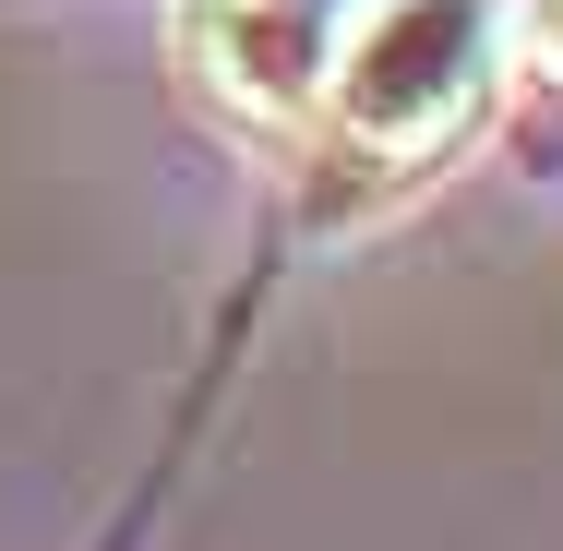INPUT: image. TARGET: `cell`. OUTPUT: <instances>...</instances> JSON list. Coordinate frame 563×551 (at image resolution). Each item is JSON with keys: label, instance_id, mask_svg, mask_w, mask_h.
Returning <instances> with one entry per match:
<instances>
[{"label": "cell", "instance_id": "obj_1", "mask_svg": "<svg viewBox=\"0 0 563 551\" xmlns=\"http://www.w3.org/2000/svg\"><path fill=\"white\" fill-rule=\"evenodd\" d=\"M504 85V0H384L324 73L312 132L347 156H444L492 120Z\"/></svg>", "mask_w": 563, "mask_h": 551}, {"label": "cell", "instance_id": "obj_3", "mask_svg": "<svg viewBox=\"0 0 563 551\" xmlns=\"http://www.w3.org/2000/svg\"><path fill=\"white\" fill-rule=\"evenodd\" d=\"M516 36H528V60L563 85V0H528V12H516Z\"/></svg>", "mask_w": 563, "mask_h": 551}, {"label": "cell", "instance_id": "obj_2", "mask_svg": "<svg viewBox=\"0 0 563 551\" xmlns=\"http://www.w3.org/2000/svg\"><path fill=\"white\" fill-rule=\"evenodd\" d=\"M372 12H384V0H192L180 36H192V73H205V97H217L228 120H252V132H312L324 73H336V48Z\"/></svg>", "mask_w": 563, "mask_h": 551}]
</instances>
